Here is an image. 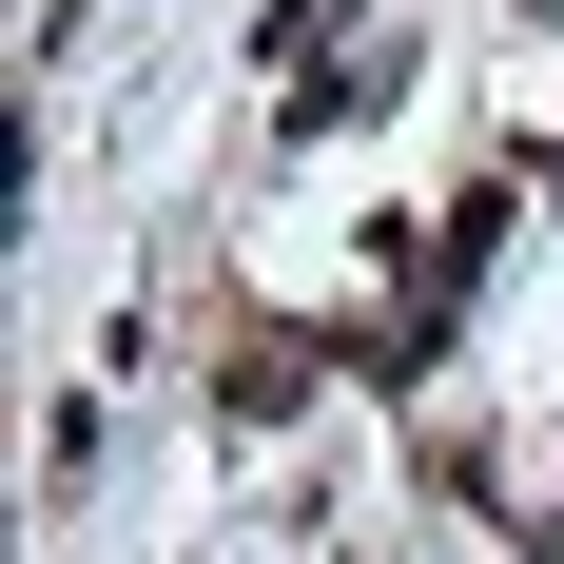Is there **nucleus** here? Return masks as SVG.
Instances as JSON below:
<instances>
[{"label": "nucleus", "instance_id": "1", "mask_svg": "<svg viewBox=\"0 0 564 564\" xmlns=\"http://www.w3.org/2000/svg\"><path fill=\"white\" fill-rule=\"evenodd\" d=\"M215 409H234V429H292V409H312V350H292V332H234L215 350Z\"/></svg>", "mask_w": 564, "mask_h": 564}]
</instances>
